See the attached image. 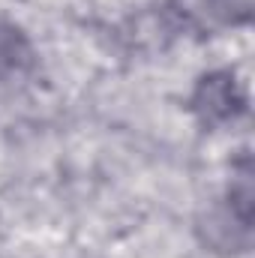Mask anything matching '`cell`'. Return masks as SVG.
<instances>
[{
	"instance_id": "cell-1",
	"label": "cell",
	"mask_w": 255,
	"mask_h": 258,
	"mask_svg": "<svg viewBox=\"0 0 255 258\" xmlns=\"http://www.w3.org/2000/svg\"><path fill=\"white\" fill-rule=\"evenodd\" d=\"M192 111L198 114V120L204 126H219L234 120L237 114L246 111V96L243 87L237 84V78L222 69V72H210L198 81L195 93H192Z\"/></svg>"
},
{
	"instance_id": "cell-2",
	"label": "cell",
	"mask_w": 255,
	"mask_h": 258,
	"mask_svg": "<svg viewBox=\"0 0 255 258\" xmlns=\"http://www.w3.org/2000/svg\"><path fill=\"white\" fill-rule=\"evenodd\" d=\"M30 63H33L30 39L15 24L0 21V81H9V78L27 72Z\"/></svg>"
}]
</instances>
